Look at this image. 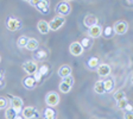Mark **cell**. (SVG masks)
Segmentation results:
<instances>
[{"label":"cell","mask_w":133,"mask_h":119,"mask_svg":"<svg viewBox=\"0 0 133 119\" xmlns=\"http://www.w3.org/2000/svg\"><path fill=\"white\" fill-rule=\"evenodd\" d=\"M94 92L96 94H103L105 88H103V80H99L94 83Z\"/></svg>","instance_id":"603a6c76"},{"label":"cell","mask_w":133,"mask_h":119,"mask_svg":"<svg viewBox=\"0 0 133 119\" xmlns=\"http://www.w3.org/2000/svg\"><path fill=\"white\" fill-rule=\"evenodd\" d=\"M43 118L44 119H56L57 118V114L54 111V108L46 107V108H44V111H43Z\"/></svg>","instance_id":"ffe728a7"},{"label":"cell","mask_w":133,"mask_h":119,"mask_svg":"<svg viewBox=\"0 0 133 119\" xmlns=\"http://www.w3.org/2000/svg\"><path fill=\"white\" fill-rule=\"evenodd\" d=\"M38 73L42 76H46L48 73H49V67H48L46 64H41V66H38Z\"/></svg>","instance_id":"83f0119b"},{"label":"cell","mask_w":133,"mask_h":119,"mask_svg":"<svg viewBox=\"0 0 133 119\" xmlns=\"http://www.w3.org/2000/svg\"><path fill=\"white\" fill-rule=\"evenodd\" d=\"M22 83H23V86L25 87L26 89H33L35 87L37 86V83H36V81H35V79L32 78V76H25L24 79H23V81H22Z\"/></svg>","instance_id":"9a60e30c"},{"label":"cell","mask_w":133,"mask_h":119,"mask_svg":"<svg viewBox=\"0 0 133 119\" xmlns=\"http://www.w3.org/2000/svg\"><path fill=\"white\" fill-rule=\"evenodd\" d=\"M5 26L8 31L11 32H16V31L20 30L23 28V23L19 18H17L14 16H11V17H7L5 20Z\"/></svg>","instance_id":"6da1fadb"},{"label":"cell","mask_w":133,"mask_h":119,"mask_svg":"<svg viewBox=\"0 0 133 119\" xmlns=\"http://www.w3.org/2000/svg\"><path fill=\"white\" fill-rule=\"evenodd\" d=\"M62 81H63L64 83H66V85H69L70 87H74V83H75V79L72 75H69V76H66V78L62 79Z\"/></svg>","instance_id":"f1b7e54d"},{"label":"cell","mask_w":133,"mask_h":119,"mask_svg":"<svg viewBox=\"0 0 133 119\" xmlns=\"http://www.w3.org/2000/svg\"><path fill=\"white\" fill-rule=\"evenodd\" d=\"M16 119H25V118H24V117L22 116V114H18V116L16 117Z\"/></svg>","instance_id":"d590c367"},{"label":"cell","mask_w":133,"mask_h":119,"mask_svg":"<svg viewBox=\"0 0 133 119\" xmlns=\"http://www.w3.org/2000/svg\"><path fill=\"white\" fill-rule=\"evenodd\" d=\"M69 53L72 56H81L84 53V50H83L82 45L80 44V42H72L69 45Z\"/></svg>","instance_id":"8fae6325"},{"label":"cell","mask_w":133,"mask_h":119,"mask_svg":"<svg viewBox=\"0 0 133 119\" xmlns=\"http://www.w3.org/2000/svg\"><path fill=\"white\" fill-rule=\"evenodd\" d=\"M83 25L86 26L87 29H90L95 25H99V18H97L95 14H91V13H88L84 19H83Z\"/></svg>","instance_id":"30bf717a"},{"label":"cell","mask_w":133,"mask_h":119,"mask_svg":"<svg viewBox=\"0 0 133 119\" xmlns=\"http://www.w3.org/2000/svg\"><path fill=\"white\" fill-rule=\"evenodd\" d=\"M126 4H127V5H132L133 1H126Z\"/></svg>","instance_id":"8d00e7d4"},{"label":"cell","mask_w":133,"mask_h":119,"mask_svg":"<svg viewBox=\"0 0 133 119\" xmlns=\"http://www.w3.org/2000/svg\"><path fill=\"white\" fill-rule=\"evenodd\" d=\"M124 119H133V112H125Z\"/></svg>","instance_id":"836d02e7"},{"label":"cell","mask_w":133,"mask_h":119,"mask_svg":"<svg viewBox=\"0 0 133 119\" xmlns=\"http://www.w3.org/2000/svg\"><path fill=\"white\" fill-rule=\"evenodd\" d=\"M87 68L90 70H94L97 68V66L100 64V60L99 57H96V56H91V57H89L88 60H87Z\"/></svg>","instance_id":"ac0fdd59"},{"label":"cell","mask_w":133,"mask_h":119,"mask_svg":"<svg viewBox=\"0 0 133 119\" xmlns=\"http://www.w3.org/2000/svg\"><path fill=\"white\" fill-rule=\"evenodd\" d=\"M25 49H28L29 51H32L35 53L37 49H39V42L36 38H29L28 43H26V47Z\"/></svg>","instance_id":"e0dca14e"},{"label":"cell","mask_w":133,"mask_h":119,"mask_svg":"<svg viewBox=\"0 0 133 119\" xmlns=\"http://www.w3.org/2000/svg\"><path fill=\"white\" fill-rule=\"evenodd\" d=\"M4 80V72L3 70H0V81Z\"/></svg>","instance_id":"e575fe53"},{"label":"cell","mask_w":133,"mask_h":119,"mask_svg":"<svg viewBox=\"0 0 133 119\" xmlns=\"http://www.w3.org/2000/svg\"><path fill=\"white\" fill-rule=\"evenodd\" d=\"M58 88H59V91H61L62 93L66 94V93H69V92L71 91L72 87H70L69 85H66V83H64L63 81H61V83H59V86H58Z\"/></svg>","instance_id":"4316f807"},{"label":"cell","mask_w":133,"mask_h":119,"mask_svg":"<svg viewBox=\"0 0 133 119\" xmlns=\"http://www.w3.org/2000/svg\"><path fill=\"white\" fill-rule=\"evenodd\" d=\"M22 68L29 76H32L38 70V64H37V62L33 61V60H28V61H25L22 64Z\"/></svg>","instance_id":"8992f818"},{"label":"cell","mask_w":133,"mask_h":119,"mask_svg":"<svg viewBox=\"0 0 133 119\" xmlns=\"http://www.w3.org/2000/svg\"><path fill=\"white\" fill-rule=\"evenodd\" d=\"M127 103H128L127 99H124V100H120V101H118V103H116V105H118V108H119V110H125V107H126Z\"/></svg>","instance_id":"1f68e13d"},{"label":"cell","mask_w":133,"mask_h":119,"mask_svg":"<svg viewBox=\"0 0 133 119\" xmlns=\"http://www.w3.org/2000/svg\"><path fill=\"white\" fill-rule=\"evenodd\" d=\"M55 11L57 13V16H61V17H66L68 14L71 12V6H70L69 1H59V3L56 5L55 7Z\"/></svg>","instance_id":"7a4b0ae2"},{"label":"cell","mask_w":133,"mask_h":119,"mask_svg":"<svg viewBox=\"0 0 133 119\" xmlns=\"http://www.w3.org/2000/svg\"><path fill=\"white\" fill-rule=\"evenodd\" d=\"M0 63H1V56H0Z\"/></svg>","instance_id":"74e56055"},{"label":"cell","mask_w":133,"mask_h":119,"mask_svg":"<svg viewBox=\"0 0 133 119\" xmlns=\"http://www.w3.org/2000/svg\"><path fill=\"white\" fill-rule=\"evenodd\" d=\"M49 6H50V1H46V0H38V1H36L35 8H36L37 11L41 12V13L45 14L49 12Z\"/></svg>","instance_id":"4fadbf2b"},{"label":"cell","mask_w":133,"mask_h":119,"mask_svg":"<svg viewBox=\"0 0 133 119\" xmlns=\"http://www.w3.org/2000/svg\"><path fill=\"white\" fill-rule=\"evenodd\" d=\"M28 41H29V37L28 36H25V35L20 36L19 38H18V41H17V45H18V48H25V47H26Z\"/></svg>","instance_id":"484cf974"},{"label":"cell","mask_w":133,"mask_h":119,"mask_svg":"<svg viewBox=\"0 0 133 119\" xmlns=\"http://www.w3.org/2000/svg\"><path fill=\"white\" fill-rule=\"evenodd\" d=\"M65 20H66L65 17H61V16L54 17V18L50 20V22H48V24H49V29L51 31L59 30V29H61L62 26L65 24Z\"/></svg>","instance_id":"277c9868"},{"label":"cell","mask_w":133,"mask_h":119,"mask_svg":"<svg viewBox=\"0 0 133 119\" xmlns=\"http://www.w3.org/2000/svg\"><path fill=\"white\" fill-rule=\"evenodd\" d=\"M22 114L25 119H33V118H38L39 114L38 111L33 106H26V107H23L22 110Z\"/></svg>","instance_id":"ba28073f"},{"label":"cell","mask_w":133,"mask_h":119,"mask_svg":"<svg viewBox=\"0 0 133 119\" xmlns=\"http://www.w3.org/2000/svg\"><path fill=\"white\" fill-rule=\"evenodd\" d=\"M32 78L35 79V81H36V83H37V85H38V83H41V82H42V79H43V76H42V75L38 73V70H37V72L32 75Z\"/></svg>","instance_id":"d6a6232c"},{"label":"cell","mask_w":133,"mask_h":119,"mask_svg":"<svg viewBox=\"0 0 133 119\" xmlns=\"http://www.w3.org/2000/svg\"><path fill=\"white\" fill-rule=\"evenodd\" d=\"M59 100H61L59 94L54 91L49 92V93L45 95V104L48 105V107H51V108L56 107V106L59 104Z\"/></svg>","instance_id":"3957f363"},{"label":"cell","mask_w":133,"mask_h":119,"mask_svg":"<svg viewBox=\"0 0 133 119\" xmlns=\"http://www.w3.org/2000/svg\"><path fill=\"white\" fill-rule=\"evenodd\" d=\"M48 57V53L46 50L44 49H37L33 54V58H35V62L36 61H44L45 58Z\"/></svg>","instance_id":"d6986e66"},{"label":"cell","mask_w":133,"mask_h":119,"mask_svg":"<svg viewBox=\"0 0 133 119\" xmlns=\"http://www.w3.org/2000/svg\"><path fill=\"white\" fill-rule=\"evenodd\" d=\"M17 116H18V114H17V112L14 111L12 107H10V106H8L7 108H5V118L6 119H16Z\"/></svg>","instance_id":"d4e9b609"},{"label":"cell","mask_w":133,"mask_h":119,"mask_svg":"<svg viewBox=\"0 0 133 119\" xmlns=\"http://www.w3.org/2000/svg\"><path fill=\"white\" fill-rule=\"evenodd\" d=\"M103 88H105V93H109L114 89V80L113 79H106L103 80Z\"/></svg>","instance_id":"44dd1931"},{"label":"cell","mask_w":133,"mask_h":119,"mask_svg":"<svg viewBox=\"0 0 133 119\" xmlns=\"http://www.w3.org/2000/svg\"><path fill=\"white\" fill-rule=\"evenodd\" d=\"M93 41H94V39L89 38V37H84V38L81 39L80 44L82 45L83 50H87V49H90L91 48V45H93Z\"/></svg>","instance_id":"7402d4cb"},{"label":"cell","mask_w":133,"mask_h":119,"mask_svg":"<svg viewBox=\"0 0 133 119\" xmlns=\"http://www.w3.org/2000/svg\"><path fill=\"white\" fill-rule=\"evenodd\" d=\"M10 107H12L14 110V111L17 112V114H20L22 113V110L23 107H24V101H23L22 98L19 97H12V95H10Z\"/></svg>","instance_id":"5b68a950"},{"label":"cell","mask_w":133,"mask_h":119,"mask_svg":"<svg viewBox=\"0 0 133 119\" xmlns=\"http://www.w3.org/2000/svg\"><path fill=\"white\" fill-rule=\"evenodd\" d=\"M8 107V100L4 97H0V110H5Z\"/></svg>","instance_id":"4dcf8cb0"},{"label":"cell","mask_w":133,"mask_h":119,"mask_svg":"<svg viewBox=\"0 0 133 119\" xmlns=\"http://www.w3.org/2000/svg\"><path fill=\"white\" fill-rule=\"evenodd\" d=\"M57 74H58V76L62 79L69 76V75H71V67L68 66V64H63V66H61L58 68Z\"/></svg>","instance_id":"5bb4252c"},{"label":"cell","mask_w":133,"mask_h":119,"mask_svg":"<svg viewBox=\"0 0 133 119\" xmlns=\"http://www.w3.org/2000/svg\"><path fill=\"white\" fill-rule=\"evenodd\" d=\"M102 33H103V36L107 37V38L113 36V28L112 26H106L105 29H102Z\"/></svg>","instance_id":"f546056e"},{"label":"cell","mask_w":133,"mask_h":119,"mask_svg":"<svg viewBox=\"0 0 133 119\" xmlns=\"http://www.w3.org/2000/svg\"><path fill=\"white\" fill-rule=\"evenodd\" d=\"M113 98H114V100H115L116 103H118V101H120V100L127 99V95H126L125 91H122V89H119V91H116L115 93H114Z\"/></svg>","instance_id":"cb8c5ba5"},{"label":"cell","mask_w":133,"mask_h":119,"mask_svg":"<svg viewBox=\"0 0 133 119\" xmlns=\"http://www.w3.org/2000/svg\"><path fill=\"white\" fill-rule=\"evenodd\" d=\"M111 72H112V68H111V66L107 63H100L96 68V73L101 79L107 78L108 75L111 74Z\"/></svg>","instance_id":"9c48e42d"},{"label":"cell","mask_w":133,"mask_h":119,"mask_svg":"<svg viewBox=\"0 0 133 119\" xmlns=\"http://www.w3.org/2000/svg\"><path fill=\"white\" fill-rule=\"evenodd\" d=\"M112 28H113V32L116 35H125L128 31V24L125 20H118Z\"/></svg>","instance_id":"52a82bcc"},{"label":"cell","mask_w":133,"mask_h":119,"mask_svg":"<svg viewBox=\"0 0 133 119\" xmlns=\"http://www.w3.org/2000/svg\"><path fill=\"white\" fill-rule=\"evenodd\" d=\"M37 29H38V31H39L41 35H48L49 31H50L48 22L46 20H43V19H41L38 23H37Z\"/></svg>","instance_id":"2e32d148"},{"label":"cell","mask_w":133,"mask_h":119,"mask_svg":"<svg viewBox=\"0 0 133 119\" xmlns=\"http://www.w3.org/2000/svg\"><path fill=\"white\" fill-rule=\"evenodd\" d=\"M87 35H88L87 37H89V38H91V39L99 38V37L102 36V28H101L100 25H95V26H93V28L88 29Z\"/></svg>","instance_id":"7c38bea8"}]
</instances>
